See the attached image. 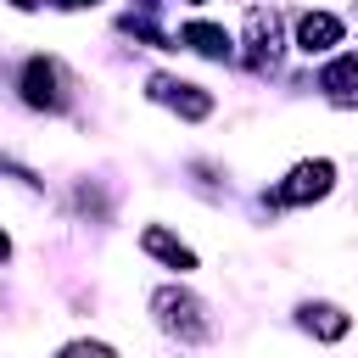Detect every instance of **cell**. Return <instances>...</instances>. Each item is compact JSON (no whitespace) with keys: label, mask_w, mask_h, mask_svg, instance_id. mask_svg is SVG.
<instances>
[{"label":"cell","mask_w":358,"mask_h":358,"mask_svg":"<svg viewBox=\"0 0 358 358\" xmlns=\"http://www.w3.org/2000/svg\"><path fill=\"white\" fill-rule=\"evenodd\" d=\"M151 308H157V324H162V330H173V336H185V341H201V336H207L201 302H196L190 291H179V285H162V291L151 296Z\"/></svg>","instance_id":"1"},{"label":"cell","mask_w":358,"mask_h":358,"mask_svg":"<svg viewBox=\"0 0 358 358\" xmlns=\"http://www.w3.org/2000/svg\"><path fill=\"white\" fill-rule=\"evenodd\" d=\"M330 179H336V168H330L324 157H313V162H296V168H291V179L274 190V201H291V207H296V201H319V196L330 190Z\"/></svg>","instance_id":"2"},{"label":"cell","mask_w":358,"mask_h":358,"mask_svg":"<svg viewBox=\"0 0 358 358\" xmlns=\"http://www.w3.org/2000/svg\"><path fill=\"white\" fill-rule=\"evenodd\" d=\"M22 101L28 106H45V112H56L67 95H62V67L56 62H45V56H34L28 67H22Z\"/></svg>","instance_id":"3"},{"label":"cell","mask_w":358,"mask_h":358,"mask_svg":"<svg viewBox=\"0 0 358 358\" xmlns=\"http://www.w3.org/2000/svg\"><path fill=\"white\" fill-rule=\"evenodd\" d=\"M151 95L168 101V106L185 112V117H207V112H213V95L196 90V84H179V78H151Z\"/></svg>","instance_id":"4"},{"label":"cell","mask_w":358,"mask_h":358,"mask_svg":"<svg viewBox=\"0 0 358 358\" xmlns=\"http://www.w3.org/2000/svg\"><path fill=\"white\" fill-rule=\"evenodd\" d=\"M296 45L313 56V50H330V45H341V22L336 17H324V11H308L302 22H296Z\"/></svg>","instance_id":"5"},{"label":"cell","mask_w":358,"mask_h":358,"mask_svg":"<svg viewBox=\"0 0 358 358\" xmlns=\"http://www.w3.org/2000/svg\"><path fill=\"white\" fill-rule=\"evenodd\" d=\"M140 246H145V252H151V257H162V263H168V268H179V274H185V268H196V252H190V246H185V241H173V235H168V229H157V224H151V229H145V235H140Z\"/></svg>","instance_id":"6"},{"label":"cell","mask_w":358,"mask_h":358,"mask_svg":"<svg viewBox=\"0 0 358 358\" xmlns=\"http://www.w3.org/2000/svg\"><path fill=\"white\" fill-rule=\"evenodd\" d=\"M302 324H308L319 341H341V336L352 330V319H347L341 308H330V302H308V308H302Z\"/></svg>","instance_id":"7"},{"label":"cell","mask_w":358,"mask_h":358,"mask_svg":"<svg viewBox=\"0 0 358 358\" xmlns=\"http://www.w3.org/2000/svg\"><path fill=\"white\" fill-rule=\"evenodd\" d=\"M190 50H201V56H229V34L218 28V22H185V34H179Z\"/></svg>","instance_id":"8"},{"label":"cell","mask_w":358,"mask_h":358,"mask_svg":"<svg viewBox=\"0 0 358 358\" xmlns=\"http://www.w3.org/2000/svg\"><path fill=\"white\" fill-rule=\"evenodd\" d=\"M319 90H330V95H352V90H358V56H336V62L319 73Z\"/></svg>","instance_id":"9"},{"label":"cell","mask_w":358,"mask_h":358,"mask_svg":"<svg viewBox=\"0 0 358 358\" xmlns=\"http://www.w3.org/2000/svg\"><path fill=\"white\" fill-rule=\"evenodd\" d=\"M246 39H252V62H257V67H263V62H274V17L252 11V28H246Z\"/></svg>","instance_id":"10"},{"label":"cell","mask_w":358,"mask_h":358,"mask_svg":"<svg viewBox=\"0 0 358 358\" xmlns=\"http://www.w3.org/2000/svg\"><path fill=\"white\" fill-rule=\"evenodd\" d=\"M56 358H112V347H106V341H73V347H62Z\"/></svg>","instance_id":"11"},{"label":"cell","mask_w":358,"mask_h":358,"mask_svg":"<svg viewBox=\"0 0 358 358\" xmlns=\"http://www.w3.org/2000/svg\"><path fill=\"white\" fill-rule=\"evenodd\" d=\"M6 257H11V241H6V235H0V263H6Z\"/></svg>","instance_id":"12"},{"label":"cell","mask_w":358,"mask_h":358,"mask_svg":"<svg viewBox=\"0 0 358 358\" xmlns=\"http://www.w3.org/2000/svg\"><path fill=\"white\" fill-rule=\"evenodd\" d=\"M73 6H78V0H73Z\"/></svg>","instance_id":"13"}]
</instances>
